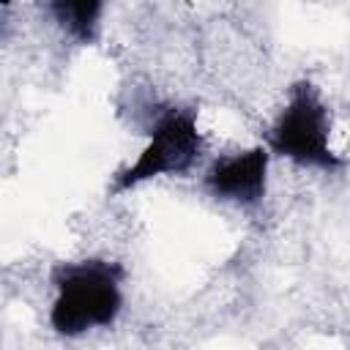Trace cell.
Here are the masks:
<instances>
[{"mask_svg": "<svg viewBox=\"0 0 350 350\" xmlns=\"http://www.w3.org/2000/svg\"><path fill=\"white\" fill-rule=\"evenodd\" d=\"M126 265L101 254L57 260L49 268L46 323L63 339L112 328L126 306Z\"/></svg>", "mask_w": 350, "mask_h": 350, "instance_id": "6da1fadb", "label": "cell"}, {"mask_svg": "<svg viewBox=\"0 0 350 350\" xmlns=\"http://www.w3.org/2000/svg\"><path fill=\"white\" fill-rule=\"evenodd\" d=\"M262 142L273 159H284L298 170L323 175H339L347 170V159L334 148V118L323 98V90L309 77L290 82L284 101L273 112Z\"/></svg>", "mask_w": 350, "mask_h": 350, "instance_id": "7a4b0ae2", "label": "cell"}, {"mask_svg": "<svg viewBox=\"0 0 350 350\" xmlns=\"http://www.w3.org/2000/svg\"><path fill=\"white\" fill-rule=\"evenodd\" d=\"M208 156V137L200 129V109L164 104L153 112L137 156L112 175L109 194H129L159 178H186Z\"/></svg>", "mask_w": 350, "mask_h": 350, "instance_id": "3957f363", "label": "cell"}, {"mask_svg": "<svg viewBox=\"0 0 350 350\" xmlns=\"http://www.w3.org/2000/svg\"><path fill=\"white\" fill-rule=\"evenodd\" d=\"M271 161L273 153L265 142L219 153L202 167L200 189L219 205H232L241 211L260 208L271 189Z\"/></svg>", "mask_w": 350, "mask_h": 350, "instance_id": "277c9868", "label": "cell"}, {"mask_svg": "<svg viewBox=\"0 0 350 350\" xmlns=\"http://www.w3.org/2000/svg\"><path fill=\"white\" fill-rule=\"evenodd\" d=\"M41 14L77 46H96L104 36L107 0H36Z\"/></svg>", "mask_w": 350, "mask_h": 350, "instance_id": "5b68a950", "label": "cell"}, {"mask_svg": "<svg viewBox=\"0 0 350 350\" xmlns=\"http://www.w3.org/2000/svg\"><path fill=\"white\" fill-rule=\"evenodd\" d=\"M11 3H14V0H3V5H11Z\"/></svg>", "mask_w": 350, "mask_h": 350, "instance_id": "8992f818", "label": "cell"}]
</instances>
